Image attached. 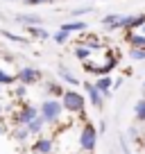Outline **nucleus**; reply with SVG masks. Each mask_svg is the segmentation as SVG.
I'll return each mask as SVG.
<instances>
[{
    "instance_id": "obj_8",
    "label": "nucleus",
    "mask_w": 145,
    "mask_h": 154,
    "mask_svg": "<svg viewBox=\"0 0 145 154\" xmlns=\"http://www.w3.org/2000/svg\"><path fill=\"white\" fill-rule=\"evenodd\" d=\"M127 18H129V16L111 14V16H106V18H102V25H104V27H109V29H125Z\"/></svg>"
},
{
    "instance_id": "obj_26",
    "label": "nucleus",
    "mask_w": 145,
    "mask_h": 154,
    "mask_svg": "<svg viewBox=\"0 0 145 154\" xmlns=\"http://www.w3.org/2000/svg\"><path fill=\"white\" fill-rule=\"evenodd\" d=\"M122 154H131V149H129V145L125 143V138H122Z\"/></svg>"
},
{
    "instance_id": "obj_1",
    "label": "nucleus",
    "mask_w": 145,
    "mask_h": 154,
    "mask_svg": "<svg viewBox=\"0 0 145 154\" xmlns=\"http://www.w3.org/2000/svg\"><path fill=\"white\" fill-rule=\"evenodd\" d=\"M39 113H41V118L45 120V125H54V122L61 118V113H63V104H61V100L45 97L43 104L39 106Z\"/></svg>"
},
{
    "instance_id": "obj_16",
    "label": "nucleus",
    "mask_w": 145,
    "mask_h": 154,
    "mask_svg": "<svg viewBox=\"0 0 145 154\" xmlns=\"http://www.w3.org/2000/svg\"><path fill=\"white\" fill-rule=\"evenodd\" d=\"M134 118L138 122H145V97H140V100L134 104Z\"/></svg>"
},
{
    "instance_id": "obj_19",
    "label": "nucleus",
    "mask_w": 145,
    "mask_h": 154,
    "mask_svg": "<svg viewBox=\"0 0 145 154\" xmlns=\"http://www.w3.org/2000/svg\"><path fill=\"white\" fill-rule=\"evenodd\" d=\"M43 127H45V120L39 116L36 120H32V122L27 125V129H29V134H41V131H43Z\"/></svg>"
},
{
    "instance_id": "obj_2",
    "label": "nucleus",
    "mask_w": 145,
    "mask_h": 154,
    "mask_svg": "<svg viewBox=\"0 0 145 154\" xmlns=\"http://www.w3.org/2000/svg\"><path fill=\"white\" fill-rule=\"evenodd\" d=\"M61 104H63V111H70V113H84V104H86V100H84V95L79 91H75V88H66V93H63V97H61Z\"/></svg>"
},
{
    "instance_id": "obj_27",
    "label": "nucleus",
    "mask_w": 145,
    "mask_h": 154,
    "mask_svg": "<svg viewBox=\"0 0 145 154\" xmlns=\"http://www.w3.org/2000/svg\"><path fill=\"white\" fill-rule=\"evenodd\" d=\"M129 138H138V131H136V127H131V129H129Z\"/></svg>"
},
{
    "instance_id": "obj_14",
    "label": "nucleus",
    "mask_w": 145,
    "mask_h": 154,
    "mask_svg": "<svg viewBox=\"0 0 145 154\" xmlns=\"http://www.w3.org/2000/svg\"><path fill=\"white\" fill-rule=\"evenodd\" d=\"M59 77H61V82L70 84V86H77V84H79V79H77L75 75H70V70H68V68H59Z\"/></svg>"
},
{
    "instance_id": "obj_23",
    "label": "nucleus",
    "mask_w": 145,
    "mask_h": 154,
    "mask_svg": "<svg viewBox=\"0 0 145 154\" xmlns=\"http://www.w3.org/2000/svg\"><path fill=\"white\" fill-rule=\"evenodd\" d=\"M2 36H5L7 41H14V43H27V38H23V36H16V34L7 32V29H2Z\"/></svg>"
},
{
    "instance_id": "obj_5",
    "label": "nucleus",
    "mask_w": 145,
    "mask_h": 154,
    "mask_svg": "<svg viewBox=\"0 0 145 154\" xmlns=\"http://www.w3.org/2000/svg\"><path fill=\"white\" fill-rule=\"evenodd\" d=\"M39 109H36V106H32V104H25V106H20L18 111H16V116H14V122L16 125H25L27 127L29 122L32 120H36V118H39Z\"/></svg>"
},
{
    "instance_id": "obj_31",
    "label": "nucleus",
    "mask_w": 145,
    "mask_h": 154,
    "mask_svg": "<svg viewBox=\"0 0 145 154\" xmlns=\"http://www.w3.org/2000/svg\"><path fill=\"white\" fill-rule=\"evenodd\" d=\"M0 113H2V104H0Z\"/></svg>"
},
{
    "instance_id": "obj_3",
    "label": "nucleus",
    "mask_w": 145,
    "mask_h": 154,
    "mask_svg": "<svg viewBox=\"0 0 145 154\" xmlns=\"http://www.w3.org/2000/svg\"><path fill=\"white\" fill-rule=\"evenodd\" d=\"M95 145H97V129L91 122H86L79 131V147H82V152H93Z\"/></svg>"
},
{
    "instance_id": "obj_24",
    "label": "nucleus",
    "mask_w": 145,
    "mask_h": 154,
    "mask_svg": "<svg viewBox=\"0 0 145 154\" xmlns=\"http://www.w3.org/2000/svg\"><path fill=\"white\" fill-rule=\"evenodd\" d=\"M48 2H52V0H25V5H32V7H36V5H48Z\"/></svg>"
},
{
    "instance_id": "obj_4",
    "label": "nucleus",
    "mask_w": 145,
    "mask_h": 154,
    "mask_svg": "<svg viewBox=\"0 0 145 154\" xmlns=\"http://www.w3.org/2000/svg\"><path fill=\"white\" fill-rule=\"evenodd\" d=\"M16 77H18V82L23 84V86H32V84L41 82V70L39 68H34V66H23L18 72H16Z\"/></svg>"
},
{
    "instance_id": "obj_6",
    "label": "nucleus",
    "mask_w": 145,
    "mask_h": 154,
    "mask_svg": "<svg viewBox=\"0 0 145 154\" xmlns=\"http://www.w3.org/2000/svg\"><path fill=\"white\" fill-rule=\"evenodd\" d=\"M84 88H86L88 102L93 104V109H97V111H100L102 106H104V95H102V93L95 88V84H91V82H84Z\"/></svg>"
},
{
    "instance_id": "obj_18",
    "label": "nucleus",
    "mask_w": 145,
    "mask_h": 154,
    "mask_svg": "<svg viewBox=\"0 0 145 154\" xmlns=\"http://www.w3.org/2000/svg\"><path fill=\"white\" fill-rule=\"evenodd\" d=\"M91 52H93V50L88 48V45H84V43H79L77 48H75V57H77L79 61H88V57H91Z\"/></svg>"
},
{
    "instance_id": "obj_13",
    "label": "nucleus",
    "mask_w": 145,
    "mask_h": 154,
    "mask_svg": "<svg viewBox=\"0 0 145 154\" xmlns=\"http://www.w3.org/2000/svg\"><path fill=\"white\" fill-rule=\"evenodd\" d=\"M127 41H129L131 48H145V36H143L140 32H129Z\"/></svg>"
},
{
    "instance_id": "obj_12",
    "label": "nucleus",
    "mask_w": 145,
    "mask_h": 154,
    "mask_svg": "<svg viewBox=\"0 0 145 154\" xmlns=\"http://www.w3.org/2000/svg\"><path fill=\"white\" fill-rule=\"evenodd\" d=\"M27 34L34 38H41V41H48L52 34H48V29H43L41 25H32V27H27Z\"/></svg>"
},
{
    "instance_id": "obj_30",
    "label": "nucleus",
    "mask_w": 145,
    "mask_h": 154,
    "mask_svg": "<svg viewBox=\"0 0 145 154\" xmlns=\"http://www.w3.org/2000/svg\"><path fill=\"white\" fill-rule=\"evenodd\" d=\"M9 2H25V0H9Z\"/></svg>"
},
{
    "instance_id": "obj_25",
    "label": "nucleus",
    "mask_w": 145,
    "mask_h": 154,
    "mask_svg": "<svg viewBox=\"0 0 145 154\" xmlns=\"http://www.w3.org/2000/svg\"><path fill=\"white\" fill-rule=\"evenodd\" d=\"M88 11H91V7H84V9H75L72 14H75V16H79V14H88Z\"/></svg>"
},
{
    "instance_id": "obj_28",
    "label": "nucleus",
    "mask_w": 145,
    "mask_h": 154,
    "mask_svg": "<svg viewBox=\"0 0 145 154\" xmlns=\"http://www.w3.org/2000/svg\"><path fill=\"white\" fill-rule=\"evenodd\" d=\"M16 95H25V86H18V88H16Z\"/></svg>"
},
{
    "instance_id": "obj_21",
    "label": "nucleus",
    "mask_w": 145,
    "mask_h": 154,
    "mask_svg": "<svg viewBox=\"0 0 145 154\" xmlns=\"http://www.w3.org/2000/svg\"><path fill=\"white\" fill-rule=\"evenodd\" d=\"M52 38H54V43L63 45V43H66V41H68V38H70V32H66V29H61V27H59L57 32L52 34Z\"/></svg>"
},
{
    "instance_id": "obj_22",
    "label": "nucleus",
    "mask_w": 145,
    "mask_h": 154,
    "mask_svg": "<svg viewBox=\"0 0 145 154\" xmlns=\"http://www.w3.org/2000/svg\"><path fill=\"white\" fill-rule=\"evenodd\" d=\"M129 57L134 59V61H145V48H131Z\"/></svg>"
},
{
    "instance_id": "obj_10",
    "label": "nucleus",
    "mask_w": 145,
    "mask_h": 154,
    "mask_svg": "<svg viewBox=\"0 0 145 154\" xmlns=\"http://www.w3.org/2000/svg\"><path fill=\"white\" fill-rule=\"evenodd\" d=\"M45 93H50L54 100H59V97H63L66 88H63V84H59V82H50V79H45Z\"/></svg>"
},
{
    "instance_id": "obj_11",
    "label": "nucleus",
    "mask_w": 145,
    "mask_h": 154,
    "mask_svg": "<svg viewBox=\"0 0 145 154\" xmlns=\"http://www.w3.org/2000/svg\"><path fill=\"white\" fill-rule=\"evenodd\" d=\"M16 20L18 23H23L25 27H32V25H41L43 20H41V16L36 14H23V16H16Z\"/></svg>"
},
{
    "instance_id": "obj_17",
    "label": "nucleus",
    "mask_w": 145,
    "mask_h": 154,
    "mask_svg": "<svg viewBox=\"0 0 145 154\" xmlns=\"http://www.w3.org/2000/svg\"><path fill=\"white\" fill-rule=\"evenodd\" d=\"M61 29H66V32H84V29H86V23H84V20H72V23H63Z\"/></svg>"
},
{
    "instance_id": "obj_7",
    "label": "nucleus",
    "mask_w": 145,
    "mask_h": 154,
    "mask_svg": "<svg viewBox=\"0 0 145 154\" xmlns=\"http://www.w3.org/2000/svg\"><path fill=\"white\" fill-rule=\"evenodd\" d=\"M54 149V140L52 138H45V136H39L32 145V152L34 154H52Z\"/></svg>"
},
{
    "instance_id": "obj_9",
    "label": "nucleus",
    "mask_w": 145,
    "mask_h": 154,
    "mask_svg": "<svg viewBox=\"0 0 145 154\" xmlns=\"http://www.w3.org/2000/svg\"><path fill=\"white\" fill-rule=\"evenodd\" d=\"M93 84H95V88L102 93V95H109V93H111V88H113V79H111L109 75H102V77H97V79H95Z\"/></svg>"
},
{
    "instance_id": "obj_20",
    "label": "nucleus",
    "mask_w": 145,
    "mask_h": 154,
    "mask_svg": "<svg viewBox=\"0 0 145 154\" xmlns=\"http://www.w3.org/2000/svg\"><path fill=\"white\" fill-rule=\"evenodd\" d=\"M18 77L14 75V72H9V70H5V68H0V84L5 86V84H14Z\"/></svg>"
},
{
    "instance_id": "obj_32",
    "label": "nucleus",
    "mask_w": 145,
    "mask_h": 154,
    "mask_svg": "<svg viewBox=\"0 0 145 154\" xmlns=\"http://www.w3.org/2000/svg\"><path fill=\"white\" fill-rule=\"evenodd\" d=\"M0 93H2V84H0Z\"/></svg>"
},
{
    "instance_id": "obj_15",
    "label": "nucleus",
    "mask_w": 145,
    "mask_h": 154,
    "mask_svg": "<svg viewBox=\"0 0 145 154\" xmlns=\"http://www.w3.org/2000/svg\"><path fill=\"white\" fill-rule=\"evenodd\" d=\"M11 136H14V138L18 140V143H23V140H27V138H29L32 134H29V129H27L25 125H18V127H16L14 131H11Z\"/></svg>"
},
{
    "instance_id": "obj_29",
    "label": "nucleus",
    "mask_w": 145,
    "mask_h": 154,
    "mask_svg": "<svg viewBox=\"0 0 145 154\" xmlns=\"http://www.w3.org/2000/svg\"><path fill=\"white\" fill-rule=\"evenodd\" d=\"M5 131H7V127H5V125H2V122H0V136L5 134Z\"/></svg>"
}]
</instances>
